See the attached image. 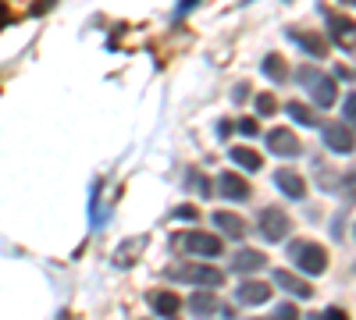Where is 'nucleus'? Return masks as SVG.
Returning <instances> with one entry per match:
<instances>
[{
    "label": "nucleus",
    "instance_id": "nucleus-29",
    "mask_svg": "<svg viewBox=\"0 0 356 320\" xmlns=\"http://www.w3.org/2000/svg\"><path fill=\"white\" fill-rule=\"evenodd\" d=\"M321 320H349V313H346V310H339V306H328V310L321 313Z\"/></svg>",
    "mask_w": 356,
    "mask_h": 320
},
{
    "label": "nucleus",
    "instance_id": "nucleus-9",
    "mask_svg": "<svg viewBox=\"0 0 356 320\" xmlns=\"http://www.w3.org/2000/svg\"><path fill=\"white\" fill-rule=\"evenodd\" d=\"M321 139H324V146L335 150V153H353L356 150V135L349 132V125H324Z\"/></svg>",
    "mask_w": 356,
    "mask_h": 320
},
{
    "label": "nucleus",
    "instance_id": "nucleus-22",
    "mask_svg": "<svg viewBox=\"0 0 356 320\" xmlns=\"http://www.w3.org/2000/svg\"><path fill=\"white\" fill-rule=\"evenodd\" d=\"M285 114H289L296 125H314V110L307 103H300V100H289L285 103Z\"/></svg>",
    "mask_w": 356,
    "mask_h": 320
},
{
    "label": "nucleus",
    "instance_id": "nucleus-30",
    "mask_svg": "<svg viewBox=\"0 0 356 320\" xmlns=\"http://www.w3.org/2000/svg\"><path fill=\"white\" fill-rule=\"evenodd\" d=\"M232 128H235V121H218V135H221V139H228Z\"/></svg>",
    "mask_w": 356,
    "mask_h": 320
},
{
    "label": "nucleus",
    "instance_id": "nucleus-5",
    "mask_svg": "<svg viewBox=\"0 0 356 320\" xmlns=\"http://www.w3.org/2000/svg\"><path fill=\"white\" fill-rule=\"evenodd\" d=\"M303 82L314 96L317 107H335L339 103V82L335 75H321V71H303Z\"/></svg>",
    "mask_w": 356,
    "mask_h": 320
},
{
    "label": "nucleus",
    "instance_id": "nucleus-18",
    "mask_svg": "<svg viewBox=\"0 0 356 320\" xmlns=\"http://www.w3.org/2000/svg\"><path fill=\"white\" fill-rule=\"evenodd\" d=\"M260 75H267L271 82H285V78H289V65H285V57H282V53H267L264 61H260Z\"/></svg>",
    "mask_w": 356,
    "mask_h": 320
},
{
    "label": "nucleus",
    "instance_id": "nucleus-8",
    "mask_svg": "<svg viewBox=\"0 0 356 320\" xmlns=\"http://www.w3.org/2000/svg\"><path fill=\"white\" fill-rule=\"evenodd\" d=\"M328 33H332V43L342 47V50H356V22L346 18V15H328Z\"/></svg>",
    "mask_w": 356,
    "mask_h": 320
},
{
    "label": "nucleus",
    "instance_id": "nucleus-15",
    "mask_svg": "<svg viewBox=\"0 0 356 320\" xmlns=\"http://www.w3.org/2000/svg\"><path fill=\"white\" fill-rule=\"evenodd\" d=\"M275 185L289 196V199H307V182H303V174H296L292 167H282L275 174Z\"/></svg>",
    "mask_w": 356,
    "mask_h": 320
},
{
    "label": "nucleus",
    "instance_id": "nucleus-20",
    "mask_svg": "<svg viewBox=\"0 0 356 320\" xmlns=\"http://www.w3.org/2000/svg\"><path fill=\"white\" fill-rule=\"evenodd\" d=\"M228 157H232L235 164H239L243 171H260V164H264V160H260V153H257V150H250V146H232V153H228Z\"/></svg>",
    "mask_w": 356,
    "mask_h": 320
},
{
    "label": "nucleus",
    "instance_id": "nucleus-10",
    "mask_svg": "<svg viewBox=\"0 0 356 320\" xmlns=\"http://www.w3.org/2000/svg\"><path fill=\"white\" fill-rule=\"evenodd\" d=\"M214 192H221L228 203H246L250 199V182L243 178V174H235V171H225L221 178H218V189Z\"/></svg>",
    "mask_w": 356,
    "mask_h": 320
},
{
    "label": "nucleus",
    "instance_id": "nucleus-7",
    "mask_svg": "<svg viewBox=\"0 0 356 320\" xmlns=\"http://www.w3.org/2000/svg\"><path fill=\"white\" fill-rule=\"evenodd\" d=\"M264 135H267V150H271L275 157H300V150H303L296 132H289V128H271Z\"/></svg>",
    "mask_w": 356,
    "mask_h": 320
},
{
    "label": "nucleus",
    "instance_id": "nucleus-27",
    "mask_svg": "<svg viewBox=\"0 0 356 320\" xmlns=\"http://www.w3.org/2000/svg\"><path fill=\"white\" fill-rule=\"evenodd\" d=\"M339 189L346 192V199H349V203H356V171L342 174V182H339Z\"/></svg>",
    "mask_w": 356,
    "mask_h": 320
},
{
    "label": "nucleus",
    "instance_id": "nucleus-11",
    "mask_svg": "<svg viewBox=\"0 0 356 320\" xmlns=\"http://www.w3.org/2000/svg\"><path fill=\"white\" fill-rule=\"evenodd\" d=\"M271 299V285L267 281H243L239 288H235V303L239 306H260Z\"/></svg>",
    "mask_w": 356,
    "mask_h": 320
},
{
    "label": "nucleus",
    "instance_id": "nucleus-19",
    "mask_svg": "<svg viewBox=\"0 0 356 320\" xmlns=\"http://www.w3.org/2000/svg\"><path fill=\"white\" fill-rule=\"evenodd\" d=\"M143 249H146V239H129V242H122V249L114 253V267H132Z\"/></svg>",
    "mask_w": 356,
    "mask_h": 320
},
{
    "label": "nucleus",
    "instance_id": "nucleus-6",
    "mask_svg": "<svg viewBox=\"0 0 356 320\" xmlns=\"http://www.w3.org/2000/svg\"><path fill=\"white\" fill-rule=\"evenodd\" d=\"M264 267H267V256L260 249H235L228 256V271L232 274H257Z\"/></svg>",
    "mask_w": 356,
    "mask_h": 320
},
{
    "label": "nucleus",
    "instance_id": "nucleus-31",
    "mask_svg": "<svg viewBox=\"0 0 356 320\" xmlns=\"http://www.w3.org/2000/svg\"><path fill=\"white\" fill-rule=\"evenodd\" d=\"M4 25H11V11H8V4H0V28Z\"/></svg>",
    "mask_w": 356,
    "mask_h": 320
},
{
    "label": "nucleus",
    "instance_id": "nucleus-24",
    "mask_svg": "<svg viewBox=\"0 0 356 320\" xmlns=\"http://www.w3.org/2000/svg\"><path fill=\"white\" fill-rule=\"evenodd\" d=\"M342 121H346L349 128H356V93H349V96L342 100Z\"/></svg>",
    "mask_w": 356,
    "mask_h": 320
},
{
    "label": "nucleus",
    "instance_id": "nucleus-16",
    "mask_svg": "<svg viewBox=\"0 0 356 320\" xmlns=\"http://www.w3.org/2000/svg\"><path fill=\"white\" fill-rule=\"evenodd\" d=\"M189 313L193 317H200V320H207V317H214V313H221V303L211 296V292H207V288H196V292L189 296Z\"/></svg>",
    "mask_w": 356,
    "mask_h": 320
},
{
    "label": "nucleus",
    "instance_id": "nucleus-26",
    "mask_svg": "<svg viewBox=\"0 0 356 320\" xmlns=\"http://www.w3.org/2000/svg\"><path fill=\"white\" fill-rule=\"evenodd\" d=\"M171 217L189 224V221H196V217H200V207H193V203H182V207H175V210H171Z\"/></svg>",
    "mask_w": 356,
    "mask_h": 320
},
{
    "label": "nucleus",
    "instance_id": "nucleus-21",
    "mask_svg": "<svg viewBox=\"0 0 356 320\" xmlns=\"http://www.w3.org/2000/svg\"><path fill=\"white\" fill-rule=\"evenodd\" d=\"M186 185H189V192H196L200 199L214 196V189H211V178H207V174H200V171H189V174H186Z\"/></svg>",
    "mask_w": 356,
    "mask_h": 320
},
{
    "label": "nucleus",
    "instance_id": "nucleus-1",
    "mask_svg": "<svg viewBox=\"0 0 356 320\" xmlns=\"http://www.w3.org/2000/svg\"><path fill=\"white\" fill-rule=\"evenodd\" d=\"M289 256H292V264L300 267L303 274H310V278H317V274L328 271V249L317 246V242L296 239V242L289 246Z\"/></svg>",
    "mask_w": 356,
    "mask_h": 320
},
{
    "label": "nucleus",
    "instance_id": "nucleus-25",
    "mask_svg": "<svg viewBox=\"0 0 356 320\" xmlns=\"http://www.w3.org/2000/svg\"><path fill=\"white\" fill-rule=\"evenodd\" d=\"M235 132L246 135V139H257L260 135V121L257 118H243V121H235Z\"/></svg>",
    "mask_w": 356,
    "mask_h": 320
},
{
    "label": "nucleus",
    "instance_id": "nucleus-17",
    "mask_svg": "<svg viewBox=\"0 0 356 320\" xmlns=\"http://www.w3.org/2000/svg\"><path fill=\"white\" fill-rule=\"evenodd\" d=\"M289 40L300 47L303 53H314V57H324V53H328L324 40H321L317 33H310V28H289Z\"/></svg>",
    "mask_w": 356,
    "mask_h": 320
},
{
    "label": "nucleus",
    "instance_id": "nucleus-32",
    "mask_svg": "<svg viewBox=\"0 0 356 320\" xmlns=\"http://www.w3.org/2000/svg\"><path fill=\"white\" fill-rule=\"evenodd\" d=\"M200 0H178V11H189V8H196Z\"/></svg>",
    "mask_w": 356,
    "mask_h": 320
},
{
    "label": "nucleus",
    "instance_id": "nucleus-12",
    "mask_svg": "<svg viewBox=\"0 0 356 320\" xmlns=\"http://www.w3.org/2000/svg\"><path fill=\"white\" fill-rule=\"evenodd\" d=\"M211 221H214V228L221 231V235H228L232 242L246 239V221H243L239 214H232V210H218V214H211Z\"/></svg>",
    "mask_w": 356,
    "mask_h": 320
},
{
    "label": "nucleus",
    "instance_id": "nucleus-33",
    "mask_svg": "<svg viewBox=\"0 0 356 320\" xmlns=\"http://www.w3.org/2000/svg\"><path fill=\"white\" fill-rule=\"evenodd\" d=\"M346 4H353V0H346Z\"/></svg>",
    "mask_w": 356,
    "mask_h": 320
},
{
    "label": "nucleus",
    "instance_id": "nucleus-2",
    "mask_svg": "<svg viewBox=\"0 0 356 320\" xmlns=\"http://www.w3.org/2000/svg\"><path fill=\"white\" fill-rule=\"evenodd\" d=\"M171 246L189 253V256H203V260H214L225 249L221 239L211 235V231H178V235H171Z\"/></svg>",
    "mask_w": 356,
    "mask_h": 320
},
{
    "label": "nucleus",
    "instance_id": "nucleus-28",
    "mask_svg": "<svg viewBox=\"0 0 356 320\" xmlns=\"http://www.w3.org/2000/svg\"><path fill=\"white\" fill-rule=\"evenodd\" d=\"M271 320H300V310H296L292 303H282V306H275V317Z\"/></svg>",
    "mask_w": 356,
    "mask_h": 320
},
{
    "label": "nucleus",
    "instance_id": "nucleus-4",
    "mask_svg": "<svg viewBox=\"0 0 356 320\" xmlns=\"http://www.w3.org/2000/svg\"><path fill=\"white\" fill-rule=\"evenodd\" d=\"M257 231H260V239H264V242H285V235L292 231V221H289L285 210L267 207V210L257 217Z\"/></svg>",
    "mask_w": 356,
    "mask_h": 320
},
{
    "label": "nucleus",
    "instance_id": "nucleus-13",
    "mask_svg": "<svg viewBox=\"0 0 356 320\" xmlns=\"http://www.w3.org/2000/svg\"><path fill=\"white\" fill-rule=\"evenodd\" d=\"M275 285L282 288V292L296 296V299H310L314 296V285L303 281L300 274H292V271H275Z\"/></svg>",
    "mask_w": 356,
    "mask_h": 320
},
{
    "label": "nucleus",
    "instance_id": "nucleus-14",
    "mask_svg": "<svg viewBox=\"0 0 356 320\" xmlns=\"http://www.w3.org/2000/svg\"><path fill=\"white\" fill-rule=\"evenodd\" d=\"M146 299H150V310H154L157 317H168V320H171L178 310H182V299H178L171 288H154V292L146 296Z\"/></svg>",
    "mask_w": 356,
    "mask_h": 320
},
{
    "label": "nucleus",
    "instance_id": "nucleus-3",
    "mask_svg": "<svg viewBox=\"0 0 356 320\" xmlns=\"http://www.w3.org/2000/svg\"><path fill=\"white\" fill-rule=\"evenodd\" d=\"M168 278L171 281H189L196 288H218L225 281V274L211 264H178V267H168Z\"/></svg>",
    "mask_w": 356,
    "mask_h": 320
},
{
    "label": "nucleus",
    "instance_id": "nucleus-23",
    "mask_svg": "<svg viewBox=\"0 0 356 320\" xmlns=\"http://www.w3.org/2000/svg\"><path fill=\"white\" fill-rule=\"evenodd\" d=\"M253 107H257V118H271V114L278 110V100L271 93H257L253 96Z\"/></svg>",
    "mask_w": 356,
    "mask_h": 320
}]
</instances>
